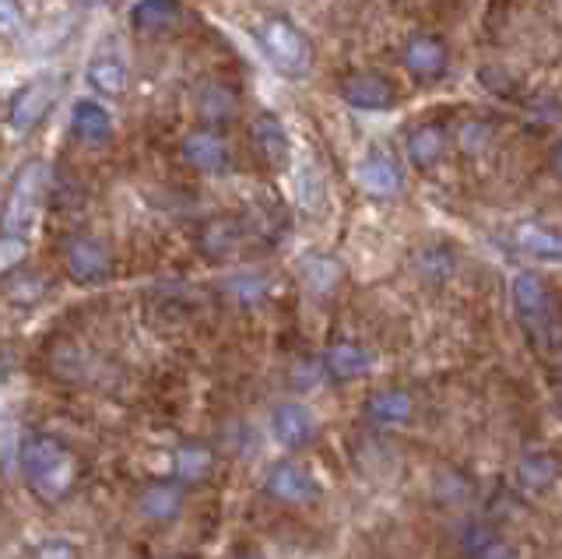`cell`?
<instances>
[{"instance_id":"1","label":"cell","mask_w":562,"mask_h":559,"mask_svg":"<svg viewBox=\"0 0 562 559\" xmlns=\"http://www.w3.org/2000/svg\"><path fill=\"white\" fill-rule=\"evenodd\" d=\"M22 468L29 485L40 493L46 503L64 500L78 482V458L60 436L49 433H32L25 440V454H22Z\"/></svg>"},{"instance_id":"2","label":"cell","mask_w":562,"mask_h":559,"mask_svg":"<svg viewBox=\"0 0 562 559\" xmlns=\"http://www.w3.org/2000/svg\"><path fill=\"white\" fill-rule=\"evenodd\" d=\"M46 177H49L46 163H29L22 172H18V180H14L11 194H8V204H4L0 230L11 233V236H25L29 239L35 215H40L43 194H46Z\"/></svg>"},{"instance_id":"3","label":"cell","mask_w":562,"mask_h":559,"mask_svg":"<svg viewBox=\"0 0 562 559\" xmlns=\"http://www.w3.org/2000/svg\"><path fill=\"white\" fill-rule=\"evenodd\" d=\"M257 40L263 46V54L271 57V64L285 75H306V67L313 60V49L306 36L299 32L289 19H268L260 25Z\"/></svg>"},{"instance_id":"4","label":"cell","mask_w":562,"mask_h":559,"mask_svg":"<svg viewBox=\"0 0 562 559\" xmlns=\"http://www.w3.org/2000/svg\"><path fill=\"white\" fill-rule=\"evenodd\" d=\"M64 271L78 286H99L113 275V254L99 236H70L64 247Z\"/></svg>"},{"instance_id":"5","label":"cell","mask_w":562,"mask_h":559,"mask_svg":"<svg viewBox=\"0 0 562 559\" xmlns=\"http://www.w3.org/2000/svg\"><path fill=\"white\" fill-rule=\"evenodd\" d=\"M53 99H57V78H32L29 85H22V89L14 92L11 99V107H8V124L11 131L18 134H29L32 127H40L49 107H53Z\"/></svg>"},{"instance_id":"6","label":"cell","mask_w":562,"mask_h":559,"mask_svg":"<svg viewBox=\"0 0 562 559\" xmlns=\"http://www.w3.org/2000/svg\"><path fill=\"white\" fill-rule=\"evenodd\" d=\"M263 493L278 503H289V506H306L321 496V482H316L303 465L295 461H278L271 465L268 479H263Z\"/></svg>"},{"instance_id":"7","label":"cell","mask_w":562,"mask_h":559,"mask_svg":"<svg viewBox=\"0 0 562 559\" xmlns=\"http://www.w3.org/2000/svg\"><path fill=\"white\" fill-rule=\"evenodd\" d=\"M271 436L278 447L299 450L316 436V418L306 405H299V401H281L271 412Z\"/></svg>"},{"instance_id":"8","label":"cell","mask_w":562,"mask_h":559,"mask_svg":"<svg viewBox=\"0 0 562 559\" xmlns=\"http://www.w3.org/2000/svg\"><path fill=\"white\" fill-rule=\"evenodd\" d=\"M450 64V54H447V43L436 40V36H426V32H418L408 43H404V67L418 78V81H436L443 78Z\"/></svg>"},{"instance_id":"9","label":"cell","mask_w":562,"mask_h":559,"mask_svg":"<svg viewBox=\"0 0 562 559\" xmlns=\"http://www.w3.org/2000/svg\"><path fill=\"white\" fill-rule=\"evenodd\" d=\"M509 292H514V306L527 324H549L552 321V313H555L552 292L538 275H531V271L517 275Z\"/></svg>"},{"instance_id":"10","label":"cell","mask_w":562,"mask_h":559,"mask_svg":"<svg viewBox=\"0 0 562 559\" xmlns=\"http://www.w3.org/2000/svg\"><path fill=\"white\" fill-rule=\"evenodd\" d=\"M341 99L348 102V107H356V110L380 113V110L394 107V89H391V81H386V78L362 71V75H348L341 81Z\"/></svg>"},{"instance_id":"11","label":"cell","mask_w":562,"mask_h":559,"mask_svg":"<svg viewBox=\"0 0 562 559\" xmlns=\"http://www.w3.org/2000/svg\"><path fill=\"white\" fill-rule=\"evenodd\" d=\"M250 137L260 152V159L274 166V169H285L292 159V148H289V131L281 127V120L274 113H260L250 127Z\"/></svg>"},{"instance_id":"12","label":"cell","mask_w":562,"mask_h":559,"mask_svg":"<svg viewBox=\"0 0 562 559\" xmlns=\"http://www.w3.org/2000/svg\"><path fill=\"white\" fill-rule=\"evenodd\" d=\"M180 148H183V159L193 169H201V172H222L225 169L228 152H225V142L218 137V131H211V127L190 131Z\"/></svg>"},{"instance_id":"13","label":"cell","mask_w":562,"mask_h":559,"mask_svg":"<svg viewBox=\"0 0 562 559\" xmlns=\"http://www.w3.org/2000/svg\"><path fill=\"white\" fill-rule=\"evenodd\" d=\"M356 183L366 190L369 198H394L401 190V169L386 155H366L356 166Z\"/></svg>"},{"instance_id":"14","label":"cell","mask_w":562,"mask_h":559,"mask_svg":"<svg viewBox=\"0 0 562 559\" xmlns=\"http://www.w3.org/2000/svg\"><path fill=\"white\" fill-rule=\"evenodd\" d=\"M70 127L81 137L85 145H102L113 137V116L110 110L102 107L95 99H78L75 113H70Z\"/></svg>"},{"instance_id":"15","label":"cell","mask_w":562,"mask_h":559,"mask_svg":"<svg viewBox=\"0 0 562 559\" xmlns=\"http://www.w3.org/2000/svg\"><path fill=\"white\" fill-rule=\"evenodd\" d=\"M324 370L334 380H356L373 370V356H369V348H362L356 342H338L324 353Z\"/></svg>"},{"instance_id":"16","label":"cell","mask_w":562,"mask_h":559,"mask_svg":"<svg viewBox=\"0 0 562 559\" xmlns=\"http://www.w3.org/2000/svg\"><path fill=\"white\" fill-rule=\"evenodd\" d=\"M137 511L145 521L151 524H169L180 517L183 511V493H180V485H169V482H155L148 485L145 493H140L137 500Z\"/></svg>"},{"instance_id":"17","label":"cell","mask_w":562,"mask_h":559,"mask_svg":"<svg viewBox=\"0 0 562 559\" xmlns=\"http://www.w3.org/2000/svg\"><path fill=\"white\" fill-rule=\"evenodd\" d=\"M180 22V4L176 0H137L131 8V29L140 36H158V32H169Z\"/></svg>"},{"instance_id":"18","label":"cell","mask_w":562,"mask_h":559,"mask_svg":"<svg viewBox=\"0 0 562 559\" xmlns=\"http://www.w3.org/2000/svg\"><path fill=\"white\" fill-rule=\"evenodd\" d=\"M415 412V401L408 391H397V388H383V391H373L366 401V415L373 418L380 426H401L408 423Z\"/></svg>"},{"instance_id":"19","label":"cell","mask_w":562,"mask_h":559,"mask_svg":"<svg viewBox=\"0 0 562 559\" xmlns=\"http://www.w3.org/2000/svg\"><path fill=\"white\" fill-rule=\"evenodd\" d=\"M443 148H447V134L443 127L436 124H422L408 134V159L418 166V169H429L443 159Z\"/></svg>"},{"instance_id":"20","label":"cell","mask_w":562,"mask_h":559,"mask_svg":"<svg viewBox=\"0 0 562 559\" xmlns=\"http://www.w3.org/2000/svg\"><path fill=\"white\" fill-rule=\"evenodd\" d=\"M517 479L527 493H544V489L559 479V465H555V458H549V454H541V450L524 454L517 465Z\"/></svg>"},{"instance_id":"21","label":"cell","mask_w":562,"mask_h":559,"mask_svg":"<svg viewBox=\"0 0 562 559\" xmlns=\"http://www.w3.org/2000/svg\"><path fill=\"white\" fill-rule=\"evenodd\" d=\"M172 468H176V479L183 482H201L211 476V468H215V458H211V450L204 444H180L172 454Z\"/></svg>"},{"instance_id":"22","label":"cell","mask_w":562,"mask_h":559,"mask_svg":"<svg viewBox=\"0 0 562 559\" xmlns=\"http://www.w3.org/2000/svg\"><path fill=\"white\" fill-rule=\"evenodd\" d=\"M514 239L524 254H531L538 260H562V236L544 230V225H520Z\"/></svg>"},{"instance_id":"23","label":"cell","mask_w":562,"mask_h":559,"mask_svg":"<svg viewBox=\"0 0 562 559\" xmlns=\"http://www.w3.org/2000/svg\"><path fill=\"white\" fill-rule=\"evenodd\" d=\"M88 81H92L95 92L116 99L127 92V67H123L116 57H95L88 64Z\"/></svg>"},{"instance_id":"24","label":"cell","mask_w":562,"mask_h":559,"mask_svg":"<svg viewBox=\"0 0 562 559\" xmlns=\"http://www.w3.org/2000/svg\"><path fill=\"white\" fill-rule=\"evenodd\" d=\"M22 454H25V436L22 426H18L14 415H0V471L4 476H14L22 468Z\"/></svg>"},{"instance_id":"25","label":"cell","mask_w":562,"mask_h":559,"mask_svg":"<svg viewBox=\"0 0 562 559\" xmlns=\"http://www.w3.org/2000/svg\"><path fill=\"white\" fill-rule=\"evenodd\" d=\"M299 275H303V282L313 292H330L334 286H338L341 268H338V260H330L324 254H310L303 265H299Z\"/></svg>"},{"instance_id":"26","label":"cell","mask_w":562,"mask_h":559,"mask_svg":"<svg viewBox=\"0 0 562 559\" xmlns=\"http://www.w3.org/2000/svg\"><path fill=\"white\" fill-rule=\"evenodd\" d=\"M198 110L204 120H211V124H222L225 116L236 113V96L228 92L225 85H204L198 96Z\"/></svg>"},{"instance_id":"27","label":"cell","mask_w":562,"mask_h":559,"mask_svg":"<svg viewBox=\"0 0 562 559\" xmlns=\"http://www.w3.org/2000/svg\"><path fill=\"white\" fill-rule=\"evenodd\" d=\"M468 552H471V559H520V552L509 546L506 538L488 535V532L471 535L468 538Z\"/></svg>"},{"instance_id":"28","label":"cell","mask_w":562,"mask_h":559,"mask_svg":"<svg viewBox=\"0 0 562 559\" xmlns=\"http://www.w3.org/2000/svg\"><path fill=\"white\" fill-rule=\"evenodd\" d=\"M295 194H299V204H303L306 212H316V208H321V201H324V180H321V172L313 169V163L299 166Z\"/></svg>"},{"instance_id":"29","label":"cell","mask_w":562,"mask_h":559,"mask_svg":"<svg viewBox=\"0 0 562 559\" xmlns=\"http://www.w3.org/2000/svg\"><path fill=\"white\" fill-rule=\"evenodd\" d=\"M29 254V239L25 236H11V233H0V271H11L25 260Z\"/></svg>"},{"instance_id":"30","label":"cell","mask_w":562,"mask_h":559,"mask_svg":"<svg viewBox=\"0 0 562 559\" xmlns=\"http://www.w3.org/2000/svg\"><path fill=\"white\" fill-rule=\"evenodd\" d=\"M22 32H25L22 4H18V0H0V36L14 40V36H22Z\"/></svg>"},{"instance_id":"31","label":"cell","mask_w":562,"mask_h":559,"mask_svg":"<svg viewBox=\"0 0 562 559\" xmlns=\"http://www.w3.org/2000/svg\"><path fill=\"white\" fill-rule=\"evenodd\" d=\"M228 247H233V225H228V222H215L204 233V250L207 254H225Z\"/></svg>"},{"instance_id":"32","label":"cell","mask_w":562,"mask_h":559,"mask_svg":"<svg viewBox=\"0 0 562 559\" xmlns=\"http://www.w3.org/2000/svg\"><path fill=\"white\" fill-rule=\"evenodd\" d=\"M35 559H78V552L67 538H43L35 546Z\"/></svg>"},{"instance_id":"33","label":"cell","mask_w":562,"mask_h":559,"mask_svg":"<svg viewBox=\"0 0 562 559\" xmlns=\"http://www.w3.org/2000/svg\"><path fill=\"white\" fill-rule=\"evenodd\" d=\"M233 289L243 295V300H260V295H263V278H236Z\"/></svg>"},{"instance_id":"34","label":"cell","mask_w":562,"mask_h":559,"mask_svg":"<svg viewBox=\"0 0 562 559\" xmlns=\"http://www.w3.org/2000/svg\"><path fill=\"white\" fill-rule=\"evenodd\" d=\"M552 169L562 177V142H559V145H555V152H552Z\"/></svg>"},{"instance_id":"35","label":"cell","mask_w":562,"mask_h":559,"mask_svg":"<svg viewBox=\"0 0 562 559\" xmlns=\"http://www.w3.org/2000/svg\"><path fill=\"white\" fill-rule=\"evenodd\" d=\"M555 412H559V418H562V388L555 391Z\"/></svg>"},{"instance_id":"36","label":"cell","mask_w":562,"mask_h":559,"mask_svg":"<svg viewBox=\"0 0 562 559\" xmlns=\"http://www.w3.org/2000/svg\"><path fill=\"white\" fill-rule=\"evenodd\" d=\"M243 559H257V556H243Z\"/></svg>"}]
</instances>
